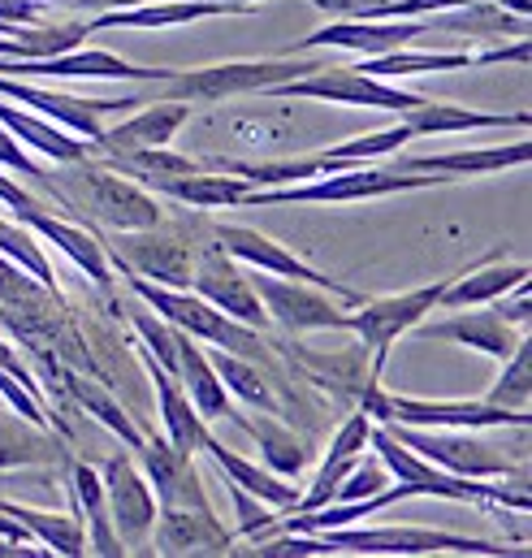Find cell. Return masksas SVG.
<instances>
[{
  "mask_svg": "<svg viewBox=\"0 0 532 558\" xmlns=\"http://www.w3.org/2000/svg\"><path fill=\"white\" fill-rule=\"evenodd\" d=\"M44 191L61 208L83 217L87 226L143 230V226L160 221L156 195L131 178H122L118 169H109L105 160H92V151L78 160H65V169H57V173H44Z\"/></svg>",
  "mask_w": 532,
  "mask_h": 558,
  "instance_id": "cell-1",
  "label": "cell"
},
{
  "mask_svg": "<svg viewBox=\"0 0 532 558\" xmlns=\"http://www.w3.org/2000/svg\"><path fill=\"white\" fill-rule=\"evenodd\" d=\"M208 234H213V226H200L195 217H182V221H165L160 217V221H152L143 230H118L113 239H100V243H105L109 265L156 281V286L186 290Z\"/></svg>",
  "mask_w": 532,
  "mask_h": 558,
  "instance_id": "cell-2",
  "label": "cell"
},
{
  "mask_svg": "<svg viewBox=\"0 0 532 558\" xmlns=\"http://www.w3.org/2000/svg\"><path fill=\"white\" fill-rule=\"evenodd\" d=\"M446 173H415L399 165H342L338 173H321L290 186H256L243 204H351V199H377V195H407V191H433L446 186Z\"/></svg>",
  "mask_w": 532,
  "mask_h": 558,
  "instance_id": "cell-3",
  "label": "cell"
},
{
  "mask_svg": "<svg viewBox=\"0 0 532 558\" xmlns=\"http://www.w3.org/2000/svg\"><path fill=\"white\" fill-rule=\"evenodd\" d=\"M321 61L307 57H265V61H217V65H200V70H173L165 78V96L160 100H182V105H221V100H239V96H256L273 92L290 78L312 74Z\"/></svg>",
  "mask_w": 532,
  "mask_h": 558,
  "instance_id": "cell-4",
  "label": "cell"
},
{
  "mask_svg": "<svg viewBox=\"0 0 532 558\" xmlns=\"http://www.w3.org/2000/svg\"><path fill=\"white\" fill-rule=\"evenodd\" d=\"M126 274V269H122ZM131 290L138 294V303H147L160 320H169L173 329L191 333L195 342H213L230 355H243V360H261V329L252 325H239L234 316H226L221 307H213L208 299H200L195 290H173V286H156V281L126 274Z\"/></svg>",
  "mask_w": 532,
  "mask_h": 558,
  "instance_id": "cell-5",
  "label": "cell"
},
{
  "mask_svg": "<svg viewBox=\"0 0 532 558\" xmlns=\"http://www.w3.org/2000/svg\"><path fill=\"white\" fill-rule=\"evenodd\" d=\"M386 428L399 437L407 450L424 454L442 472L472 476V481H489V476H516V481H524V446L516 454H507L494 441L476 437V428H415V424H399V420H386Z\"/></svg>",
  "mask_w": 532,
  "mask_h": 558,
  "instance_id": "cell-6",
  "label": "cell"
},
{
  "mask_svg": "<svg viewBox=\"0 0 532 558\" xmlns=\"http://www.w3.org/2000/svg\"><path fill=\"white\" fill-rule=\"evenodd\" d=\"M368 420L386 424H415V428H529L532 412L520 408H498L489 399H411V395H382L377 386H368L364 399Z\"/></svg>",
  "mask_w": 532,
  "mask_h": 558,
  "instance_id": "cell-7",
  "label": "cell"
},
{
  "mask_svg": "<svg viewBox=\"0 0 532 558\" xmlns=\"http://www.w3.org/2000/svg\"><path fill=\"white\" fill-rule=\"evenodd\" d=\"M268 96L281 100H325V105H351V109H386V113H407L415 109L424 96L402 92L390 78H373L355 65H316L303 78H290L281 87H273Z\"/></svg>",
  "mask_w": 532,
  "mask_h": 558,
  "instance_id": "cell-8",
  "label": "cell"
},
{
  "mask_svg": "<svg viewBox=\"0 0 532 558\" xmlns=\"http://www.w3.org/2000/svg\"><path fill=\"white\" fill-rule=\"evenodd\" d=\"M252 290L261 294L268 320H277L286 333H316V329H347V312L338 294H329L325 286H312V281H294V278H277V274H247Z\"/></svg>",
  "mask_w": 532,
  "mask_h": 558,
  "instance_id": "cell-9",
  "label": "cell"
},
{
  "mask_svg": "<svg viewBox=\"0 0 532 558\" xmlns=\"http://www.w3.org/2000/svg\"><path fill=\"white\" fill-rule=\"evenodd\" d=\"M450 278H455V274L428 281V286H415V290H402V294L360 299L355 312H347V329H351L364 347H373L377 355H386L402 333H411L428 312H437V294L446 290Z\"/></svg>",
  "mask_w": 532,
  "mask_h": 558,
  "instance_id": "cell-10",
  "label": "cell"
},
{
  "mask_svg": "<svg viewBox=\"0 0 532 558\" xmlns=\"http://www.w3.org/2000/svg\"><path fill=\"white\" fill-rule=\"evenodd\" d=\"M200 299H208L213 307H221L226 316H234L239 325H252L265 333L268 312L261 303V294L252 290V278L239 269V260L217 243V234H208V243L200 247V260H195V274H191V286Z\"/></svg>",
  "mask_w": 532,
  "mask_h": 558,
  "instance_id": "cell-11",
  "label": "cell"
},
{
  "mask_svg": "<svg viewBox=\"0 0 532 558\" xmlns=\"http://www.w3.org/2000/svg\"><path fill=\"white\" fill-rule=\"evenodd\" d=\"M213 234H217V243L239 260V265H247V269H265V274H277V278H294V281H312V286H325L329 294H338V299H347L351 307L364 299L355 286H347V281H338L334 274H321V269H312L307 260H299L294 252H286L277 239H268L261 230H247V226H213Z\"/></svg>",
  "mask_w": 532,
  "mask_h": 558,
  "instance_id": "cell-12",
  "label": "cell"
},
{
  "mask_svg": "<svg viewBox=\"0 0 532 558\" xmlns=\"http://www.w3.org/2000/svg\"><path fill=\"white\" fill-rule=\"evenodd\" d=\"M100 485H105V502H109V520L118 529V537L126 542V550L147 546L152 537V524H156V494L143 476V468L126 459V454H109L105 468H100Z\"/></svg>",
  "mask_w": 532,
  "mask_h": 558,
  "instance_id": "cell-13",
  "label": "cell"
},
{
  "mask_svg": "<svg viewBox=\"0 0 532 558\" xmlns=\"http://www.w3.org/2000/svg\"><path fill=\"white\" fill-rule=\"evenodd\" d=\"M0 96L22 100V109H31V113H39V118H48V122H57V126H65L70 135H78V140H87V143L105 131V126H100L105 113L134 109V100H138V96H126V100H83V96H74V92L35 87V83L13 78V74H0Z\"/></svg>",
  "mask_w": 532,
  "mask_h": 558,
  "instance_id": "cell-14",
  "label": "cell"
},
{
  "mask_svg": "<svg viewBox=\"0 0 532 558\" xmlns=\"http://www.w3.org/2000/svg\"><path fill=\"white\" fill-rule=\"evenodd\" d=\"M420 35H428L424 17H334L329 26L312 31L307 39H299L294 52L347 48V52H360V57H377V52L402 48V44H411Z\"/></svg>",
  "mask_w": 532,
  "mask_h": 558,
  "instance_id": "cell-15",
  "label": "cell"
},
{
  "mask_svg": "<svg viewBox=\"0 0 532 558\" xmlns=\"http://www.w3.org/2000/svg\"><path fill=\"white\" fill-rule=\"evenodd\" d=\"M138 454V468L156 494L160 507H213L208 494H204V481H200V468H195V454L173 446L169 437L152 433L143 437V446L134 450Z\"/></svg>",
  "mask_w": 532,
  "mask_h": 558,
  "instance_id": "cell-16",
  "label": "cell"
},
{
  "mask_svg": "<svg viewBox=\"0 0 532 558\" xmlns=\"http://www.w3.org/2000/svg\"><path fill=\"white\" fill-rule=\"evenodd\" d=\"M156 555H230L234 533L217 520L213 507H160L152 524Z\"/></svg>",
  "mask_w": 532,
  "mask_h": 558,
  "instance_id": "cell-17",
  "label": "cell"
},
{
  "mask_svg": "<svg viewBox=\"0 0 532 558\" xmlns=\"http://www.w3.org/2000/svg\"><path fill=\"white\" fill-rule=\"evenodd\" d=\"M239 13H256V4H239V0H143L131 9H109L96 13L87 22V31H160V26H182V22H208V17H239Z\"/></svg>",
  "mask_w": 532,
  "mask_h": 558,
  "instance_id": "cell-18",
  "label": "cell"
},
{
  "mask_svg": "<svg viewBox=\"0 0 532 558\" xmlns=\"http://www.w3.org/2000/svg\"><path fill=\"white\" fill-rule=\"evenodd\" d=\"M368 428H373L368 412H351V416L342 420V428L334 433V446L325 450V463L316 468V476H312L307 494H303V498H294V502L286 507L290 515L321 511V507H329V502H334L338 485L347 481V472H351V468L364 459V450H368Z\"/></svg>",
  "mask_w": 532,
  "mask_h": 558,
  "instance_id": "cell-19",
  "label": "cell"
},
{
  "mask_svg": "<svg viewBox=\"0 0 532 558\" xmlns=\"http://www.w3.org/2000/svg\"><path fill=\"white\" fill-rule=\"evenodd\" d=\"M420 329V338H428V342H459V347H472V351H481V355H489V360H507L529 333H520L516 325H507L494 307H485V312H459V316H450V320H437V325H415Z\"/></svg>",
  "mask_w": 532,
  "mask_h": 558,
  "instance_id": "cell-20",
  "label": "cell"
},
{
  "mask_svg": "<svg viewBox=\"0 0 532 558\" xmlns=\"http://www.w3.org/2000/svg\"><path fill=\"white\" fill-rule=\"evenodd\" d=\"M191 113H195V105H182V100H156V105H147V109H138L134 118H126L122 126H113V131H100L92 147L96 151H138V147H169L173 135L191 122Z\"/></svg>",
  "mask_w": 532,
  "mask_h": 558,
  "instance_id": "cell-21",
  "label": "cell"
},
{
  "mask_svg": "<svg viewBox=\"0 0 532 558\" xmlns=\"http://www.w3.org/2000/svg\"><path fill=\"white\" fill-rule=\"evenodd\" d=\"M407 131L420 140V135H459V131H529L532 118L520 113H476V109H463V105H450V100H420L415 109L402 113Z\"/></svg>",
  "mask_w": 532,
  "mask_h": 558,
  "instance_id": "cell-22",
  "label": "cell"
},
{
  "mask_svg": "<svg viewBox=\"0 0 532 558\" xmlns=\"http://www.w3.org/2000/svg\"><path fill=\"white\" fill-rule=\"evenodd\" d=\"M399 156V151H395ZM532 160V143H498V147H463V151H446V156H399V169L415 173H446V178H472V173H507V169H524Z\"/></svg>",
  "mask_w": 532,
  "mask_h": 558,
  "instance_id": "cell-23",
  "label": "cell"
},
{
  "mask_svg": "<svg viewBox=\"0 0 532 558\" xmlns=\"http://www.w3.org/2000/svg\"><path fill=\"white\" fill-rule=\"evenodd\" d=\"M152 195H165V199H178V204H191L195 213H213V208H234L247 199L252 182L230 173V169H213L204 160V169L195 173H178V178H160L147 186Z\"/></svg>",
  "mask_w": 532,
  "mask_h": 558,
  "instance_id": "cell-24",
  "label": "cell"
},
{
  "mask_svg": "<svg viewBox=\"0 0 532 558\" xmlns=\"http://www.w3.org/2000/svg\"><path fill=\"white\" fill-rule=\"evenodd\" d=\"M498 256H503V247H494L485 260L459 269L446 281V290L437 294V307H485V303H494V299H503V294H511L516 286L529 281V265H489Z\"/></svg>",
  "mask_w": 532,
  "mask_h": 558,
  "instance_id": "cell-25",
  "label": "cell"
},
{
  "mask_svg": "<svg viewBox=\"0 0 532 558\" xmlns=\"http://www.w3.org/2000/svg\"><path fill=\"white\" fill-rule=\"evenodd\" d=\"M138 347V342H134ZM138 355H143V364H147V373H152V386H156V399H160V424H165V437L173 441V446H182V450H191V454H200L204 450V441H208V420L195 412V403H191V395L182 390V381L173 377V373H165L143 347H138Z\"/></svg>",
  "mask_w": 532,
  "mask_h": 558,
  "instance_id": "cell-26",
  "label": "cell"
},
{
  "mask_svg": "<svg viewBox=\"0 0 532 558\" xmlns=\"http://www.w3.org/2000/svg\"><path fill=\"white\" fill-rule=\"evenodd\" d=\"M70 502L78 515H87L83 524H92L87 533V550L92 555H105V558H118L126 555V542L118 537L113 520H109V502H105V485H100V472L83 459H70Z\"/></svg>",
  "mask_w": 532,
  "mask_h": 558,
  "instance_id": "cell-27",
  "label": "cell"
},
{
  "mask_svg": "<svg viewBox=\"0 0 532 558\" xmlns=\"http://www.w3.org/2000/svg\"><path fill=\"white\" fill-rule=\"evenodd\" d=\"M31 234H39V239H48V243H57L87 278H96L100 286H109L113 274H109V256H105V243L92 234V226H70V221H61V217H52L48 208H35V213H26V217H17Z\"/></svg>",
  "mask_w": 532,
  "mask_h": 558,
  "instance_id": "cell-28",
  "label": "cell"
},
{
  "mask_svg": "<svg viewBox=\"0 0 532 558\" xmlns=\"http://www.w3.org/2000/svg\"><path fill=\"white\" fill-rule=\"evenodd\" d=\"M173 377L182 381V390L191 395L195 412L208 420V424H213V420H226V412L234 408V399H230L226 381L217 377L208 351H200V342H195L191 333H182V329H178V373H173Z\"/></svg>",
  "mask_w": 532,
  "mask_h": 558,
  "instance_id": "cell-29",
  "label": "cell"
},
{
  "mask_svg": "<svg viewBox=\"0 0 532 558\" xmlns=\"http://www.w3.org/2000/svg\"><path fill=\"white\" fill-rule=\"evenodd\" d=\"M0 511L13 515L48 555H65V558L87 555V524H83V515L74 507L70 511H39V507L0 498Z\"/></svg>",
  "mask_w": 532,
  "mask_h": 558,
  "instance_id": "cell-30",
  "label": "cell"
},
{
  "mask_svg": "<svg viewBox=\"0 0 532 558\" xmlns=\"http://www.w3.org/2000/svg\"><path fill=\"white\" fill-rule=\"evenodd\" d=\"M424 31H446V35H468V39H507V35H529V17H516L498 9L494 0H468L442 13H428Z\"/></svg>",
  "mask_w": 532,
  "mask_h": 558,
  "instance_id": "cell-31",
  "label": "cell"
},
{
  "mask_svg": "<svg viewBox=\"0 0 532 558\" xmlns=\"http://www.w3.org/2000/svg\"><path fill=\"white\" fill-rule=\"evenodd\" d=\"M204 454L221 468V476L226 481H234L239 489H247V494H256L261 502H268V507H277V511H286L299 494H294V485L286 481V476H277L273 468H265V463H252V459H243L239 450H230L217 433H208V441H204Z\"/></svg>",
  "mask_w": 532,
  "mask_h": 558,
  "instance_id": "cell-32",
  "label": "cell"
},
{
  "mask_svg": "<svg viewBox=\"0 0 532 558\" xmlns=\"http://www.w3.org/2000/svg\"><path fill=\"white\" fill-rule=\"evenodd\" d=\"M0 126L22 143V147H35L39 156H48V160H57V165L78 160V156L92 151L87 140L61 135L57 122H48V118H39V113H31V109H22V105H9V100H0Z\"/></svg>",
  "mask_w": 532,
  "mask_h": 558,
  "instance_id": "cell-33",
  "label": "cell"
},
{
  "mask_svg": "<svg viewBox=\"0 0 532 558\" xmlns=\"http://www.w3.org/2000/svg\"><path fill=\"white\" fill-rule=\"evenodd\" d=\"M226 420H234L243 433H252L256 441H261V454H265V463L277 472V476H299L303 468H307V459H312V446L294 433V428H286L281 420L273 416H247V412H239V408H230L226 412Z\"/></svg>",
  "mask_w": 532,
  "mask_h": 558,
  "instance_id": "cell-34",
  "label": "cell"
},
{
  "mask_svg": "<svg viewBox=\"0 0 532 558\" xmlns=\"http://www.w3.org/2000/svg\"><path fill=\"white\" fill-rule=\"evenodd\" d=\"M65 459V446L52 428L0 416V468H52Z\"/></svg>",
  "mask_w": 532,
  "mask_h": 558,
  "instance_id": "cell-35",
  "label": "cell"
},
{
  "mask_svg": "<svg viewBox=\"0 0 532 558\" xmlns=\"http://www.w3.org/2000/svg\"><path fill=\"white\" fill-rule=\"evenodd\" d=\"M468 65H472V52H411L402 44L390 52L364 57L355 70H364L373 78H407V74H442V70H468Z\"/></svg>",
  "mask_w": 532,
  "mask_h": 558,
  "instance_id": "cell-36",
  "label": "cell"
},
{
  "mask_svg": "<svg viewBox=\"0 0 532 558\" xmlns=\"http://www.w3.org/2000/svg\"><path fill=\"white\" fill-rule=\"evenodd\" d=\"M65 390L78 399V408L87 412L92 420H100L118 441H126L131 450H138L143 446V433L131 424V416L122 412V403L105 390V386H96V381H87V377H78V373H65Z\"/></svg>",
  "mask_w": 532,
  "mask_h": 558,
  "instance_id": "cell-37",
  "label": "cell"
},
{
  "mask_svg": "<svg viewBox=\"0 0 532 558\" xmlns=\"http://www.w3.org/2000/svg\"><path fill=\"white\" fill-rule=\"evenodd\" d=\"M489 403H498V408H520V412H529L532 408V347L529 338L503 360V373H498V381L489 386V395H485Z\"/></svg>",
  "mask_w": 532,
  "mask_h": 558,
  "instance_id": "cell-38",
  "label": "cell"
},
{
  "mask_svg": "<svg viewBox=\"0 0 532 558\" xmlns=\"http://www.w3.org/2000/svg\"><path fill=\"white\" fill-rule=\"evenodd\" d=\"M208 360H213V368H217V377L226 381V390H230V395H243L247 403H261L265 412H277V403H273V395H268L265 377L256 373V364H252V360L230 355V351H221V347H217Z\"/></svg>",
  "mask_w": 532,
  "mask_h": 558,
  "instance_id": "cell-39",
  "label": "cell"
},
{
  "mask_svg": "<svg viewBox=\"0 0 532 558\" xmlns=\"http://www.w3.org/2000/svg\"><path fill=\"white\" fill-rule=\"evenodd\" d=\"M134 316V333H138V347L165 368V373H178V329L169 320H160L147 303H138L131 312Z\"/></svg>",
  "mask_w": 532,
  "mask_h": 558,
  "instance_id": "cell-40",
  "label": "cell"
},
{
  "mask_svg": "<svg viewBox=\"0 0 532 558\" xmlns=\"http://www.w3.org/2000/svg\"><path fill=\"white\" fill-rule=\"evenodd\" d=\"M226 489H230V502L239 507V537H247V542H256V537H265L268 529L277 524V507H268L261 502L256 494H247V489H239L234 481H226Z\"/></svg>",
  "mask_w": 532,
  "mask_h": 558,
  "instance_id": "cell-41",
  "label": "cell"
},
{
  "mask_svg": "<svg viewBox=\"0 0 532 558\" xmlns=\"http://www.w3.org/2000/svg\"><path fill=\"white\" fill-rule=\"evenodd\" d=\"M386 485H390V472H386V463H382V459H360V463L347 472V481L338 485L334 502H360V498H373V494H382Z\"/></svg>",
  "mask_w": 532,
  "mask_h": 558,
  "instance_id": "cell-42",
  "label": "cell"
},
{
  "mask_svg": "<svg viewBox=\"0 0 532 558\" xmlns=\"http://www.w3.org/2000/svg\"><path fill=\"white\" fill-rule=\"evenodd\" d=\"M0 165H4V169H13V173H22V178H31L35 186H44V173H48V169H39V160H35L22 143L13 140L4 126H0Z\"/></svg>",
  "mask_w": 532,
  "mask_h": 558,
  "instance_id": "cell-43",
  "label": "cell"
},
{
  "mask_svg": "<svg viewBox=\"0 0 532 558\" xmlns=\"http://www.w3.org/2000/svg\"><path fill=\"white\" fill-rule=\"evenodd\" d=\"M511 294H516V299H511V303H507V299H494V303H498V307H494V312H498V316H503V320H507V325H516V329H524V325H529V320H532L529 281H524V286H516V290H511Z\"/></svg>",
  "mask_w": 532,
  "mask_h": 558,
  "instance_id": "cell-44",
  "label": "cell"
},
{
  "mask_svg": "<svg viewBox=\"0 0 532 558\" xmlns=\"http://www.w3.org/2000/svg\"><path fill=\"white\" fill-rule=\"evenodd\" d=\"M48 0H0V22H17V26H35L44 22Z\"/></svg>",
  "mask_w": 532,
  "mask_h": 558,
  "instance_id": "cell-45",
  "label": "cell"
},
{
  "mask_svg": "<svg viewBox=\"0 0 532 558\" xmlns=\"http://www.w3.org/2000/svg\"><path fill=\"white\" fill-rule=\"evenodd\" d=\"M321 13H334V17H377L382 4L390 0H312Z\"/></svg>",
  "mask_w": 532,
  "mask_h": 558,
  "instance_id": "cell-46",
  "label": "cell"
},
{
  "mask_svg": "<svg viewBox=\"0 0 532 558\" xmlns=\"http://www.w3.org/2000/svg\"><path fill=\"white\" fill-rule=\"evenodd\" d=\"M498 9H507V13H516V17H529L532 0H494Z\"/></svg>",
  "mask_w": 532,
  "mask_h": 558,
  "instance_id": "cell-47",
  "label": "cell"
},
{
  "mask_svg": "<svg viewBox=\"0 0 532 558\" xmlns=\"http://www.w3.org/2000/svg\"><path fill=\"white\" fill-rule=\"evenodd\" d=\"M239 4H256V0H239Z\"/></svg>",
  "mask_w": 532,
  "mask_h": 558,
  "instance_id": "cell-48",
  "label": "cell"
}]
</instances>
